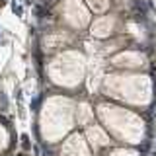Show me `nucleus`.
Returning a JSON list of instances; mask_svg holds the SVG:
<instances>
[{
    "label": "nucleus",
    "instance_id": "1",
    "mask_svg": "<svg viewBox=\"0 0 156 156\" xmlns=\"http://www.w3.org/2000/svg\"><path fill=\"white\" fill-rule=\"evenodd\" d=\"M22 148H24V150H29V137L28 135H22Z\"/></svg>",
    "mask_w": 156,
    "mask_h": 156
},
{
    "label": "nucleus",
    "instance_id": "3",
    "mask_svg": "<svg viewBox=\"0 0 156 156\" xmlns=\"http://www.w3.org/2000/svg\"><path fill=\"white\" fill-rule=\"evenodd\" d=\"M37 107H39V98H33V102H31V109H33V111H37Z\"/></svg>",
    "mask_w": 156,
    "mask_h": 156
},
{
    "label": "nucleus",
    "instance_id": "2",
    "mask_svg": "<svg viewBox=\"0 0 156 156\" xmlns=\"http://www.w3.org/2000/svg\"><path fill=\"white\" fill-rule=\"evenodd\" d=\"M12 10H14V12H16L18 16H22V12H24V10H22V6H18L16 2H12Z\"/></svg>",
    "mask_w": 156,
    "mask_h": 156
}]
</instances>
